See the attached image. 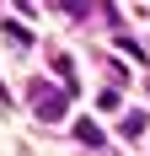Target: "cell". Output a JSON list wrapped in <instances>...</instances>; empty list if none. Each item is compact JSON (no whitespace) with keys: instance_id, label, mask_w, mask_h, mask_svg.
I'll use <instances>...</instances> for the list:
<instances>
[{"instance_id":"1","label":"cell","mask_w":150,"mask_h":156,"mask_svg":"<svg viewBox=\"0 0 150 156\" xmlns=\"http://www.w3.org/2000/svg\"><path fill=\"white\" fill-rule=\"evenodd\" d=\"M32 108H38V119H64L70 113V92H59V86H32Z\"/></svg>"},{"instance_id":"2","label":"cell","mask_w":150,"mask_h":156,"mask_svg":"<svg viewBox=\"0 0 150 156\" xmlns=\"http://www.w3.org/2000/svg\"><path fill=\"white\" fill-rule=\"evenodd\" d=\"M75 135H80V140H86V145H97V140H102V129L91 124V119H80V124H75Z\"/></svg>"}]
</instances>
